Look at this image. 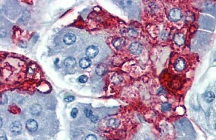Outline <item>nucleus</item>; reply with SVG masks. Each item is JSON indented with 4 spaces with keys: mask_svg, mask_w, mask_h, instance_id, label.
<instances>
[{
    "mask_svg": "<svg viewBox=\"0 0 216 140\" xmlns=\"http://www.w3.org/2000/svg\"><path fill=\"white\" fill-rule=\"evenodd\" d=\"M26 128L29 131H36L38 128V123L33 119H30L26 122Z\"/></svg>",
    "mask_w": 216,
    "mask_h": 140,
    "instance_id": "obj_6",
    "label": "nucleus"
},
{
    "mask_svg": "<svg viewBox=\"0 0 216 140\" xmlns=\"http://www.w3.org/2000/svg\"><path fill=\"white\" fill-rule=\"evenodd\" d=\"M126 34L130 38H136L138 36L137 32L132 29H128L126 31Z\"/></svg>",
    "mask_w": 216,
    "mask_h": 140,
    "instance_id": "obj_16",
    "label": "nucleus"
},
{
    "mask_svg": "<svg viewBox=\"0 0 216 140\" xmlns=\"http://www.w3.org/2000/svg\"><path fill=\"white\" fill-rule=\"evenodd\" d=\"M97 140V137L96 136L94 135H89L86 136V140Z\"/></svg>",
    "mask_w": 216,
    "mask_h": 140,
    "instance_id": "obj_23",
    "label": "nucleus"
},
{
    "mask_svg": "<svg viewBox=\"0 0 216 140\" xmlns=\"http://www.w3.org/2000/svg\"><path fill=\"white\" fill-rule=\"evenodd\" d=\"M129 49L130 52L134 55L137 56L142 52L143 45L139 42H134L130 45Z\"/></svg>",
    "mask_w": 216,
    "mask_h": 140,
    "instance_id": "obj_2",
    "label": "nucleus"
},
{
    "mask_svg": "<svg viewBox=\"0 0 216 140\" xmlns=\"http://www.w3.org/2000/svg\"><path fill=\"white\" fill-rule=\"evenodd\" d=\"M185 61L183 58H178L175 62L174 67L177 71H182L185 68Z\"/></svg>",
    "mask_w": 216,
    "mask_h": 140,
    "instance_id": "obj_7",
    "label": "nucleus"
},
{
    "mask_svg": "<svg viewBox=\"0 0 216 140\" xmlns=\"http://www.w3.org/2000/svg\"><path fill=\"white\" fill-rule=\"evenodd\" d=\"M78 81L81 83H86L88 81V77L85 75H82L78 78Z\"/></svg>",
    "mask_w": 216,
    "mask_h": 140,
    "instance_id": "obj_19",
    "label": "nucleus"
},
{
    "mask_svg": "<svg viewBox=\"0 0 216 140\" xmlns=\"http://www.w3.org/2000/svg\"><path fill=\"white\" fill-rule=\"evenodd\" d=\"M203 98L206 102H207L208 103H210L214 100L215 98V95L213 92H211V91H207L204 94Z\"/></svg>",
    "mask_w": 216,
    "mask_h": 140,
    "instance_id": "obj_13",
    "label": "nucleus"
},
{
    "mask_svg": "<svg viewBox=\"0 0 216 140\" xmlns=\"http://www.w3.org/2000/svg\"><path fill=\"white\" fill-rule=\"evenodd\" d=\"M112 44L117 50H119L124 45L125 41L122 38H118L115 39L112 41Z\"/></svg>",
    "mask_w": 216,
    "mask_h": 140,
    "instance_id": "obj_14",
    "label": "nucleus"
},
{
    "mask_svg": "<svg viewBox=\"0 0 216 140\" xmlns=\"http://www.w3.org/2000/svg\"><path fill=\"white\" fill-rule=\"evenodd\" d=\"M173 40L178 45H183L185 43L184 35L181 33H177L173 36Z\"/></svg>",
    "mask_w": 216,
    "mask_h": 140,
    "instance_id": "obj_8",
    "label": "nucleus"
},
{
    "mask_svg": "<svg viewBox=\"0 0 216 140\" xmlns=\"http://www.w3.org/2000/svg\"><path fill=\"white\" fill-rule=\"evenodd\" d=\"M76 40V36L72 33H68L65 35L63 37V42L67 45H71L75 43Z\"/></svg>",
    "mask_w": 216,
    "mask_h": 140,
    "instance_id": "obj_5",
    "label": "nucleus"
},
{
    "mask_svg": "<svg viewBox=\"0 0 216 140\" xmlns=\"http://www.w3.org/2000/svg\"><path fill=\"white\" fill-rule=\"evenodd\" d=\"M171 109V105L168 102H165L162 105V110L163 112H168Z\"/></svg>",
    "mask_w": 216,
    "mask_h": 140,
    "instance_id": "obj_17",
    "label": "nucleus"
},
{
    "mask_svg": "<svg viewBox=\"0 0 216 140\" xmlns=\"http://www.w3.org/2000/svg\"><path fill=\"white\" fill-rule=\"evenodd\" d=\"M168 17L170 20L173 22L179 21L182 18L181 11L177 8H174L171 10L168 13Z\"/></svg>",
    "mask_w": 216,
    "mask_h": 140,
    "instance_id": "obj_1",
    "label": "nucleus"
},
{
    "mask_svg": "<svg viewBox=\"0 0 216 140\" xmlns=\"http://www.w3.org/2000/svg\"><path fill=\"white\" fill-rule=\"evenodd\" d=\"M78 113V110L77 108H73L71 112V113H70L71 117L73 118H75L77 115Z\"/></svg>",
    "mask_w": 216,
    "mask_h": 140,
    "instance_id": "obj_20",
    "label": "nucleus"
},
{
    "mask_svg": "<svg viewBox=\"0 0 216 140\" xmlns=\"http://www.w3.org/2000/svg\"><path fill=\"white\" fill-rule=\"evenodd\" d=\"M84 113L86 114V117L90 118L92 116V112L91 110H84Z\"/></svg>",
    "mask_w": 216,
    "mask_h": 140,
    "instance_id": "obj_21",
    "label": "nucleus"
},
{
    "mask_svg": "<svg viewBox=\"0 0 216 140\" xmlns=\"http://www.w3.org/2000/svg\"><path fill=\"white\" fill-rule=\"evenodd\" d=\"M0 140H7V139L5 136H1L0 137Z\"/></svg>",
    "mask_w": 216,
    "mask_h": 140,
    "instance_id": "obj_26",
    "label": "nucleus"
},
{
    "mask_svg": "<svg viewBox=\"0 0 216 140\" xmlns=\"http://www.w3.org/2000/svg\"><path fill=\"white\" fill-rule=\"evenodd\" d=\"M91 64V59L88 57H84L81 59L79 61V66L82 69H86L89 67Z\"/></svg>",
    "mask_w": 216,
    "mask_h": 140,
    "instance_id": "obj_9",
    "label": "nucleus"
},
{
    "mask_svg": "<svg viewBox=\"0 0 216 140\" xmlns=\"http://www.w3.org/2000/svg\"><path fill=\"white\" fill-rule=\"evenodd\" d=\"M74 99H75V97L71 96H67L66 98H65L64 100L67 102H72L74 100Z\"/></svg>",
    "mask_w": 216,
    "mask_h": 140,
    "instance_id": "obj_22",
    "label": "nucleus"
},
{
    "mask_svg": "<svg viewBox=\"0 0 216 140\" xmlns=\"http://www.w3.org/2000/svg\"><path fill=\"white\" fill-rule=\"evenodd\" d=\"M0 120H1V127H2V118H1Z\"/></svg>",
    "mask_w": 216,
    "mask_h": 140,
    "instance_id": "obj_27",
    "label": "nucleus"
},
{
    "mask_svg": "<svg viewBox=\"0 0 216 140\" xmlns=\"http://www.w3.org/2000/svg\"><path fill=\"white\" fill-rule=\"evenodd\" d=\"M22 129L21 123L18 121L13 122L10 126V129L11 131L16 134H18L21 133Z\"/></svg>",
    "mask_w": 216,
    "mask_h": 140,
    "instance_id": "obj_4",
    "label": "nucleus"
},
{
    "mask_svg": "<svg viewBox=\"0 0 216 140\" xmlns=\"http://www.w3.org/2000/svg\"><path fill=\"white\" fill-rule=\"evenodd\" d=\"M7 101H8V97L5 94L2 93L1 96V104L4 105L7 103Z\"/></svg>",
    "mask_w": 216,
    "mask_h": 140,
    "instance_id": "obj_18",
    "label": "nucleus"
},
{
    "mask_svg": "<svg viewBox=\"0 0 216 140\" xmlns=\"http://www.w3.org/2000/svg\"><path fill=\"white\" fill-rule=\"evenodd\" d=\"M64 64L66 67L72 68L76 65V61L73 57H68L65 59Z\"/></svg>",
    "mask_w": 216,
    "mask_h": 140,
    "instance_id": "obj_11",
    "label": "nucleus"
},
{
    "mask_svg": "<svg viewBox=\"0 0 216 140\" xmlns=\"http://www.w3.org/2000/svg\"><path fill=\"white\" fill-rule=\"evenodd\" d=\"M120 121L116 118H110L108 121L107 125L108 127L112 128H117L120 125Z\"/></svg>",
    "mask_w": 216,
    "mask_h": 140,
    "instance_id": "obj_15",
    "label": "nucleus"
},
{
    "mask_svg": "<svg viewBox=\"0 0 216 140\" xmlns=\"http://www.w3.org/2000/svg\"><path fill=\"white\" fill-rule=\"evenodd\" d=\"M6 34H7V33H6L5 30L4 29H3L2 28H1V30H0V36H1V38L4 37H5L6 36Z\"/></svg>",
    "mask_w": 216,
    "mask_h": 140,
    "instance_id": "obj_24",
    "label": "nucleus"
},
{
    "mask_svg": "<svg viewBox=\"0 0 216 140\" xmlns=\"http://www.w3.org/2000/svg\"><path fill=\"white\" fill-rule=\"evenodd\" d=\"M97 119H98L97 116H94V115H92V116L90 118V120H91V121H92V122H96V121L97 120Z\"/></svg>",
    "mask_w": 216,
    "mask_h": 140,
    "instance_id": "obj_25",
    "label": "nucleus"
},
{
    "mask_svg": "<svg viewBox=\"0 0 216 140\" xmlns=\"http://www.w3.org/2000/svg\"><path fill=\"white\" fill-rule=\"evenodd\" d=\"M98 52L99 50L97 46L94 45H91L86 48V54L87 57L90 59L95 58L98 55Z\"/></svg>",
    "mask_w": 216,
    "mask_h": 140,
    "instance_id": "obj_3",
    "label": "nucleus"
},
{
    "mask_svg": "<svg viewBox=\"0 0 216 140\" xmlns=\"http://www.w3.org/2000/svg\"><path fill=\"white\" fill-rule=\"evenodd\" d=\"M42 109V108L41 105L39 104H34L30 107V112L33 115H38L41 113Z\"/></svg>",
    "mask_w": 216,
    "mask_h": 140,
    "instance_id": "obj_12",
    "label": "nucleus"
},
{
    "mask_svg": "<svg viewBox=\"0 0 216 140\" xmlns=\"http://www.w3.org/2000/svg\"><path fill=\"white\" fill-rule=\"evenodd\" d=\"M107 71V67L103 64H101L96 67V73L99 76L103 75Z\"/></svg>",
    "mask_w": 216,
    "mask_h": 140,
    "instance_id": "obj_10",
    "label": "nucleus"
}]
</instances>
